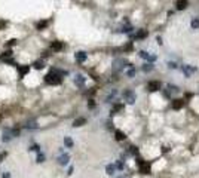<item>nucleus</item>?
Here are the masks:
<instances>
[{"label":"nucleus","mask_w":199,"mask_h":178,"mask_svg":"<svg viewBox=\"0 0 199 178\" xmlns=\"http://www.w3.org/2000/svg\"><path fill=\"white\" fill-rule=\"evenodd\" d=\"M121 110H123V104H115V105H113V111H111V113L121 111Z\"/></svg>","instance_id":"nucleus-22"},{"label":"nucleus","mask_w":199,"mask_h":178,"mask_svg":"<svg viewBox=\"0 0 199 178\" xmlns=\"http://www.w3.org/2000/svg\"><path fill=\"white\" fill-rule=\"evenodd\" d=\"M169 68H177V64L175 62H169Z\"/></svg>","instance_id":"nucleus-36"},{"label":"nucleus","mask_w":199,"mask_h":178,"mask_svg":"<svg viewBox=\"0 0 199 178\" xmlns=\"http://www.w3.org/2000/svg\"><path fill=\"white\" fill-rule=\"evenodd\" d=\"M61 71L60 70H56V68H54V70H51L49 73L45 76V82L48 83V85H58V83L61 82Z\"/></svg>","instance_id":"nucleus-1"},{"label":"nucleus","mask_w":199,"mask_h":178,"mask_svg":"<svg viewBox=\"0 0 199 178\" xmlns=\"http://www.w3.org/2000/svg\"><path fill=\"white\" fill-rule=\"evenodd\" d=\"M30 150H34V151H39V153H40V147L37 146V144H33V147L30 148Z\"/></svg>","instance_id":"nucleus-32"},{"label":"nucleus","mask_w":199,"mask_h":178,"mask_svg":"<svg viewBox=\"0 0 199 178\" xmlns=\"http://www.w3.org/2000/svg\"><path fill=\"white\" fill-rule=\"evenodd\" d=\"M37 162H39V163L45 162V154H43V153H39V154H37Z\"/></svg>","instance_id":"nucleus-26"},{"label":"nucleus","mask_w":199,"mask_h":178,"mask_svg":"<svg viewBox=\"0 0 199 178\" xmlns=\"http://www.w3.org/2000/svg\"><path fill=\"white\" fill-rule=\"evenodd\" d=\"M28 70H30V67H28V65H27V67H21V68H19V76L22 77L25 73H28Z\"/></svg>","instance_id":"nucleus-23"},{"label":"nucleus","mask_w":199,"mask_h":178,"mask_svg":"<svg viewBox=\"0 0 199 178\" xmlns=\"http://www.w3.org/2000/svg\"><path fill=\"white\" fill-rule=\"evenodd\" d=\"M70 162V154L69 153H61L60 156H58V163L62 165V166H65V165H69Z\"/></svg>","instance_id":"nucleus-5"},{"label":"nucleus","mask_w":199,"mask_h":178,"mask_svg":"<svg viewBox=\"0 0 199 178\" xmlns=\"http://www.w3.org/2000/svg\"><path fill=\"white\" fill-rule=\"evenodd\" d=\"M74 56H76V61H77V62H85V61H86V54H85L83 50H79V52H76V55H74Z\"/></svg>","instance_id":"nucleus-8"},{"label":"nucleus","mask_w":199,"mask_h":178,"mask_svg":"<svg viewBox=\"0 0 199 178\" xmlns=\"http://www.w3.org/2000/svg\"><path fill=\"white\" fill-rule=\"evenodd\" d=\"M116 165L115 163H109L106 166V172H107V175H115V172H116Z\"/></svg>","instance_id":"nucleus-11"},{"label":"nucleus","mask_w":199,"mask_h":178,"mask_svg":"<svg viewBox=\"0 0 199 178\" xmlns=\"http://www.w3.org/2000/svg\"><path fill=\"white\" fill-rule=\"evenodd\" d=\"M115 137H116V140H117V141H123V140L126 138V135L122 132V131H115Z\"/></svg>","instance_id":"nucleus-16"},{"label":"nucleus","mask_w":199,"mask_h":178,"mask_svg":"<svg viewBox=\"0 0 199 178\" xmlns=\"http://www.w3.org/2000/svg\"><path fill=\"white\" fill-rule=\"evenodd\" d=\"M19 134H21V131H19L18 128H14V129H12V135H14V137H19Z\"/></svg>","instance_id":"nucleus-30"},{"label":"nucleus","mask_w":199,"mask_h":178,"mask_svg":"<svg viewBox=\"0 0 199 178\" xmlns=\"http://www.w3.org/2000/svg\"><path fill=\"white\" fill-rule=\"evenodd\" d=\"M2 178H10V174H9V172L3 174V175H2Z\"/></svg>","instance_id":"nucleus-37"},{"label":"nucleus","mask_w":199,"mask_h":178,"mask_svg":"<svg viewBox=\"0 0 199 178\" xmlns=\"http://www.w3.org/2000/svg\"><path fill=\"white\" fill-rule=\"evenodd\" d=\"M25 128H27V129H36V128H37L36 120H34V119H31V120H28L27 123H25Z\"/></svg>","instance_id":"nucleus-17"},{"label":"nucleus","mask_w":199,"mask_h":178,"mask_svg":"<svg viewBox=\"0 0 199 178\" xmlns=\"http://www.w3.org/2000/svg\"><path fill=\"white\" fill-rule=\"evenodd\" d=\"M46 25H48V21H42V22L37 24V28H39V30H42V28H45Z\"/></svg>","instance_id":"nucleus-27"},{"label":"nucleus","mask_w":199,"mask_h":178,"mask_svg":"<svg viewBox=\"0 0 199 178\" xmlns=\"http://www.w3.org/2000/svg\"><path fill=\"white\" fill-rule=\"evenodd\" d=\"M168 89L171 92H178V86H175V85H168Z\"/></svg>","instance_id":"nucleus-28"},{"label":"nucleus","mask_w":199,"mask_h":178,"mask_svg":"<svg viewBox=\"0 0 199 178\" xmlns=\"http://www.w3.org/2000/svg\"><path fill=\"white\" fill-rule=\"evenodd\" d=\"M162 151H163V153H168V151H169V148H168V147H163Z\"/></svg>","instance_id":"nucleus-39"},{"label":"nucleus","mask_w":199,"mask_h":178,"mask_svg":"<svg viewBox=\"0 0 199 178\" xmlns=\"http://www.w3.org/2000/svg\"><path fill=\"white\" fill-rule=\"evenodd\" d=\"M125 64H126L125 59H116L115 64H113V68H115L116 71H119V70H122L123 67H125Z\"/></svg>","instance_id":"nucleus-7"},{"label":"nucleus","mask_w":199,"mask_h":178,"mask_svg":"<svg viewBox=\"0 0 199 178\" xmlns=\"http://www.w3.org/2000/svg\"><path fill=\"white\" fill-rule=\"evenodd\" d=\"M138 54H140V56H141V58L147 59V61H155V59H156V56H155V55H149L146 50H140Z\"/></svg>","instance_id":"nucleus-10"},{"label":"nucleus","mask_w":199,"mask_h":178,"mask_svg":"<svg viewBox=\"0 0 199 178\" xmlns=\"http://www.w3.org/2000/svg\"><path fill=\"white\" fill-rule=\"evenodd\" d=\"M123 98H125V101L128 104H134L135 102V94L132 91H129V89L123 92Z\"/></svg>","instance_id":"nucleus-4"},{"label":"nucleus","mask_w":199,"mask_h":178,"mask_svg":"<svg viewBox=\"0 0 199 178\" xmlns=\"http://www.w3.org/2000/svg\"><path fill=\"white\" fill-rule=\"evenodd\" d=\"M128 153L132 156H137L138 154V147H135V146H131L129 148H128Z\"/></svg>","instance_id":"nucleus-21"},{"label":"nucleus","mask_w":199,"mask_h":178,"mask_svg":"<svg viewBox=\"0 0 199 178\" xmlns=\"http://www.w3.org/2000/svg\"><path fill=\"white\" fill-rule=\"evenodd\" d=\"M123 166H125V165H123V160H117V162H116V168L117 169H123Z\"/></svg>","instance_id":"nucleus-29"},{"label":"nucleus","mask_w":199,"mask_h":178,"mask_svg":"<svg viewBox=\"0 0 199 178\" xmlns=\"http://www.w3.org/2000/svg\"><path fill=\"white\" fill-rule=\"evenodd\" d=\"M12 138H14V135H12V129H10V128H5V129H3V134H2V141H3V142H9Z\"/></svg>","instance_id":"nucleus-2"},{"label":"nucleus","mask_w":199,"mask_h":178,"mask_svg":"<svg viewBox=\"0 0 199 178\" xmlns=\"http://www.w3.org/2000/svg\"><path fill=\"white\" fill-rule=\"evenodd\" d=\"M192 28H199V18L192 19Z\"/></svg>","instance_id":"nucleus-24"},{"label":"nucleus","mask_w":199,"mask_h":178,"mask_svg":"<svg viewBox=\"0 0 199 178\" xmlns=\"http://www.w3.org/2000/svg\"><path fill=\"white\" fill-rule=\"evenodd\" d=\"M95 107V102H94V100H89V108H94Z\"/></svg>","instance_id":"nucleus-34"},{"label":"nucleus","mask_w":199,"mask_h":178,"mask_svg":"<svg viewBox=\"0 0 199 178\" xmlns=\"http://www.w3.org/2000/svg\"><path fill=\"white\" fill-rule=\"evenodd\" d=\"M183 71H184L186 77H189L190 74H192V73H193V71H195V68H193V67H190V65H186L184 68H183Z\"/></svg>","instance_id":"nucleus-20"},{"label":"nucleus","mask_w":199,"mask_h":178,"mask_svg":"<svg viewBox=\"0 0 199 178\" xmlns=\"http://www.w3.org/2000/svg\"><path fill=\"white\" fill-rule=\"evenodd\" d=\"M67 174H69V175H71V174H73V166H70V168H69V172H67Z\"/></svg>","instance_id":"nucleus-38"},{"label":"nucleus","mask_w":199,"mask_h":178,"mask_svg":"<svg viewBox=\"0 0 199 178\" xmlns=\"http://www.w3.org/2000/svg\"><path fill=\"white\" fill-rule=\"evenodd\" d=\"M175 6H177V9H178V10L186 9V8H187V0H177Z\"/></svg>","instance_id":"nucleus-12"},{"label":"nucleus","mask_w":199,"mask_h":178,"mask_svg":"<svg viewBox=\"0 0 199 178\" xmlns=\"http://www.w3.org/2000/svg\"><path fill=\"white\" fill-rule=\"evenodd\" d=\"M85 123H86V119L85 117H77L73 122V126L74 128H77V126H82V125H85Z\"/></svg>","instance_id":"nucleus-14"},{"label":"nucleus","mask_w":199,"mask_h":178,"mask_svg":"<svg viewBox=\"0 0 199 178\" xmlns=\"http://www.w3.org/2000/svg\"><path fill=\"white\" fill-rule=\"evenodd\" d=\"M34 67L36 68H43V61H36L34 62Z\"/></svg>","instance_id":"nucleus-31"},{"label":"nucleus","mask_w":199,"mask_h":178,"mask_svg":"<svg viewBox=\"0 0 199 178\" xmlns=\"http://www.w3.org/2000/svg\"><path fill=\"white\" fill-rule=\"evenodd\" d=\"M74 83L77 85V86H83L85 83V77L82 74H76V77H74Z\"/></svg>","instance_id":"nucleus-13"},{"label":"nucleus","mask_w":199,"mask_h":178,"mask_svg":"<svg viewBox=\"0 0 199 178\" xmlns=\"http://www.w3.org/2000/svg\"><path fill=\"white\" fill-rule=\"evenodd\" d=\"M5 157H6V151H5V153H0V162H3Z\"/></svg>","instance_id":"nucleus-35"},{"label":"nucleus","mask_w":199,"mask_h":178,"mask_svg":"<svg viewBox=\"0 0 199 178\" xmlns=\"http://www.w3.org/2000/svg\"><path fill=\"white\" fill-rule=\"evenodd\" d=\"M51 48L54 50H61V49H62V43H61V42H52Z\"/></svg>","instance_id":"nucleus-19"},{"label":"nucleus","mask_w":199,"mask_h":178,"mask_svg":"<svg viewBox=\"0 0 199 178\" xmlns=\"http://www.w3.org/2000/svg\"><path fill=\"white\" fill-rule=\"evenodd\" d=\"M134 74H135V70H134V68H129V70H128V76H129V77H132Z\"/></svg>","instance_id":"nucleus-33"},{"label":"nucleus","mask_w":199,"mask_h":178,"mask_svg":"<svg viewBox=\"0 0 199 178\" xmlns=\"http://www.w3.org/2000/svg\"><path fill=\"white\" fill-rule=\"evenodd\" d=\"M143 70L146 71V73H147V71H152V70H153V65H152V64H144Z\"/></svg>","instance_id":"nucleus-25"},{"label":"nucleus","mask_w":199,"mask_h":178,"mask_svg":"<svg viewBox=\"0 0 199 178\" xmlns=\"http://www.w3.org/2000/svg\"><path fill=\"white\" fill-rule=\"evenodd\" d=\"M161 82L159 80H152V82H149V85H147V89H149V92H156V91H159L161 89Z\"/></svg>","instance_id":"nucleus-3"},{"label":"nucleus","mask_w":199,"mask_h":178,"mask_svg":"<svg viewBox=\"0 0 199 178\" xmlns=\"http://www.w3.org/2000/svg\"><path fill=\"white\" fill-rule=\"evenodd\" d=\"M138 168H140V172L144 174V175L150 174V171H152V166H150V163H149V162H143V163L140 165Z\"/></svg>","instance_id":"nucleus-6"},{"label":"nucleus","mask_w":199,"mask_h":178,"mask_svg":"<svg viewBox=\"0 0 199 178\" xmlns=\"http://www.w3.org/2000/svg\"><path fill=\"white\" fill-rule=\"evenodd\" d=\"M183 105H184V101L180 100V98H177V100L172 101V108H174V110H180V108H183Z\"/></svg>","instance_id":"nucleus-9"},{"label":"nucleus","mask_w":199,"mask_h":178,"mask_svg":"<svg viewBox=\"0 0 199 178\" xmlns=\"http://www.w3.org/2000/svg\"><path fill=\"white\" fill-rule=\"evenodd\" d=\"M135 39H146L147 37V30H138V31L135 33Z\"/></svg>","instance_id":"nucleus-15"},{"label":"nucleus","mask_w":199,"mask_h":178,"mask_svg":"<svg viewBox=\"0 0 199 178\" xmlns=\"http://www.w3.org/2000/svg\"><path fill=\"white\" fill-rule=\"evenodd\" d=\"M64 144H65V147H67V148H73V146H74L73 140H71L70 137H64Z\"/></svg>","instance_id":"nucleus-18"},{"label":"nucleus","mask_w":199,"mask_h":178,"mask_svg":"<svg viewBox=\"0 0 199 178\" xmlns=\"http://www.w3.org/2000/svg\"><path fill=\"white\" fill-rule=\"evenodd\" d=\"M5 24H6L5 21H0V27H3V25H5Z\"/></svg>","instance_id":"nucleus-40"}]
</instances>
